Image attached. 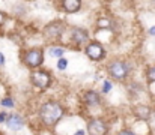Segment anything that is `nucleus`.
I'll return each mask as SVG.
<instances>
[{
	"label": "nucleus",
	"instance_id": "f257e3e1",
	"mask_svg": "<svg viewBox=\"0 0 155 135\" xmlns=\"http://www.w3.org/2000/svg\"><path fill=\"white\" fill-rule=\"evenodd\" d=\"M39 116H41V120L44 125L47 126H53L56 125L62 116H63V108L60 107V104L54 102V101H48L45 102L42 107H41V111H39Z\"/></svg>",
	"mask_w": 155,
	"mask_h": 135
},
{
	"label": "nucleus",
	"instance_id": "f03ea898",
	"mask_svg": "<svg viewBox=\"0 0 155 135\" xmlns=\"http://www.w3.org/2000/svg\"><path fill=\"white\" fill-rule=\"evenodd\" d=\"M108 74L114 78V80H125L130 74V65L127 62L122 60H114L108 65Z\"/></svg>",
	"mask_w": 155,
	"mask_h": 135
},
{
	"label": "nucleus",
	"instance_id": "7ed1b4c3",
	"mask_svg": "<svg viewBox=\"0 0 155 135\" xmlns=\"http://www.w3.org/2000/svg\"><path fill=\"white\" fill-rule=\"evenodd\" d=\"M44 62V53L39 48H32L24 54V63L29 68H38Z\"/></svg>",
	"mask_w": 155,
	"mask_h": 135
},
{
	"label": "nucleus",
	"instance_id": "20e7f679",
	"mask_svg": "<svg viewBox=\"0 0 155 135\" xmlns=\"http://www.w3.org/2000/svg\"><path fill=\"white\" fill-rule=\"evenodd\" d=\"M30 80H32V83H33L36 87H39V89H47V87L50 86V83H51V77H50V74L45 72V71H35V72H32Z\"/></svg>",
	"mask_w": 155,
	"mask_h": 135
},
{
	"label": "nucleus",
	"instance_id": "39448f33",
	"mask_svg": "<svg viewBox=\"0 0 155 135\" xmlns=\"http://www.w3.org/2000/svg\"><path fill=\"white\" fill-rule=\"evenodd\" d=\"M86 54L89 56L91 60L94 62H100L105 57V51H104L103 45L98 44V42H91V44L86 47Z\"/></svg>",
	"mask_w": 155,
	"mask_h": 135
},
{
	"label": "nucleus",
	"instance_id": "423d86ee",
	"mask_svg": "<svg viewBox=\"0 0 155 135\" xmlns=\"http://www.w3.org/2000/svg\"><path fill=\"white\" fill-rule=\"evenodd\" d=\"M63 30H65V24L62 21H53L51 24H48L44 29V35L48 39H56L63 33Z\"/></svg>",
	"mask_w": 155,
	"mask_h": 135
},
{
	"label": "nucleus",
	"instance_id": "0eeeda50",
	"mask_svg": "<svg viewBox=\"0 0 155 135\" xmlns=\"http://www.w3.org/2000/svg\"><path fill=\"white\" fill-rule=\"evenodd\" d=\"M87 134L89 135H105L107 134V125L100 119H92L87 123Z\"/></svg>",
	"mask_w": 155,
	"mask_h": 135
},
{
	"label": "nucleus",
	"instance_id": "6e6552de",
	"mask_svg": "<svg viewBox=\"0 0 155 135\" xmlns=\"http://www.w3.org/2000/svg\"><path fill=\"white\" fill-rule=\"evenodd\" d=\"M62 8L65 12L68 14H74V12H78L80 8H81V2L80 0H65L62 3Z\"/></svg>",
	"mask_w": 155,
	"mask_h": 135
},
{
	"label": "nucleus",
	"instance_id": "1a4fd4ad",
	"mask_svg": "<svg viewBox=\"0 0 155 135\" xmlns=\"http://www.w3.org/2000/svg\"><path fill=\"white\" fill-rule=\"evenodd\" d=\"M72 39L75 41V44H86L89 39V33L84 29H74L72 30Z\"/></svg>",
	"mask_w": 155,
	"mask_h": 135
},
{
	"label": "nucleus",
	"instance_id": "9d476101",
	"mask_svg": "<svg viewBox=\"0 0 155 135\" xmlns=\"http://www.w3.org/2000/svg\"><path fill=\"white\" fill-rule=\"evenodd\" d=\"M84 102H86L87 105H91V107H97V105L101 104V98H100V95H98L97 92L89 90V92H86V95H84Z\"/></svg>",
	"mask_w": 155,
	"mask_h": 135
},
{
	"label": "nucleus",
	"instance_id": "9b49d317",
	"mask_svg": "<svg viewBox=\"0 0 155 135\" xmlns=\"http://www.w3.org/2000/svg\"><path fill=\"white\" fill-rule=\"evenodd\" d=\"M8 126L14 131H18L23 128V119L18 116V114H12L8 117Z\"/></svg>",
	"mask_w": 155,
	"mask_h": 135
},
{
	"label": "nucleus",
	"instance_id": "f8f14e48",
	"mask_svg": "<svg viewBox=\"0 0 155 135\" xmlns=\"http://www.w3.org/2000/svg\"><path fill=\"white\" fill-rule=\"evenodd\" d=\"M134 113H136L139 117H142V119H148L149 114H151L149 108H148V107H143V105H139V107L134 110Z\"/></svg>",
	"mask_w": 155,
	"mask_h": 135
},
{
	"label": "nucleus",
	"instance_id": "ddd939ff",
	"mask_svg": "<svg viewBox=\"0 0 155 135\" xmlns=\"http://www.w3.org/2000/svg\"><path fill=\"white\" fill-rule=\"evenodd\" d=\"M146 77H148V80H149L151 83H155V66H151V68L148 69Z\"/></svg>",
	"mask_w": 155,
	"mask_h": 135
},
{
	"label": "nucleus",
	"instance_id": "4468645a",
	"mask_svg": "<svg viewBox=\"0 0 155 135\" xmlns=\"http://www.w3.org/2000/svg\"><path fill=\"white\" fill-rule=\"evenodd\" d=\"M66 66H68V62L65 60V59H59V62H57V68L59 69H66Z\"/></svg>",
	"mask_w": 155,
	"mask_h": 135
},
{
	"label": "nucleus",
	"instance_id": "2eb2a0df",
	"mask_svg": "<svg viewBox=\"0 0 155 135\" xmlns=\"http://www.w3.org/2000/svg\"><path fill=\"white\" fill-rule=\"evenodd\" d=\"M51 56L62 57V56H63V50H62V48H51Z\"/></svg>",
	"mask_w": 155,
	"mask_h": 135
},
{
	"label": "nucleus",
	"instance_id": "dca6fc26",
	"mask_svg": "<svg viewBox=\"0 0 155 135\" xmlns=\"http://www.w3.org/2000/svg\"><path fill=\"white\" fill-rule=\"evenodd\" d=\"M98 26H100V27H108V26H110V21H107L105 18L98 20Z\"/></svg>",
	"mask_w": 155,
	"mask_h": 135
},
{
	"label": "nucleus",
	"instance_id": "f3484780",
	"mask_svg": "<svg viewBox=\"0 0 155 135\" xmlns=\"http://www.w3.org/2000/svg\"><path fill=\"white\" fill-rule=\"evenodd\" d=\"M2 105H5V107H12L14 104H12V99H11V98H6V99L2 101Z\"/></svg>",
	"mask_w": 155,
	"mask_h": 135
},
{
	"label": "nucleus",
	"instance_id": "a211bd4d",
	"mask_svg": "<svg viewBox=\"0 0 155 135\" xmlns=\"http://www.w3.org/2000/svg\"><path fill=\"white\" fill-rule=\"evenodd\" d=\"M110 89H111V84H110L108 81H105V83H104V89H103V92H108Z\"/></svg>",
	"mask_w": 155,
	"mask_h": 135
},
{
	"label": "nucleus",
	"instance_id": "6ab92c4d",
	"mask_svg": "<svg viewBox=\"0 0 155 135\" xmlns=\"http://www.w3.org/2000/svg\"><path fill=\"white\" fill-rule=\"evenodd\" d=\"M117 135H136L134 132H130V131H120Z\"/></svg>",
	"mask_w": 155,
	"mask_h": 135
},
{
	"label": "nucleus",
	"instance_id": "aec40b11",
	"mask_svg": "<svg viewBox=\"0 0 155 135\" xmlns=\"http://www.w3.org/2000/svg\"><path fill=\"white\" fill-rule=\"evenodd\" d=\"M6 116H8V114H6V113H0V123H2V122H5V120H6Z\"/></svg>",
	"mask_w": 155,
	"mask_h": 135
},
{
	"label": "nucleus",
	"instance_id": "412c9836",
	"mask_svg": "<svg viewBox=\"0 0 155 135\" xmlns=\"http://www.w3.org/2000/svg\"><path fill=\"white\" fill-rule=\"evenodd\" d=\"M3 65H5V56L0 53V66H3Z\"/></svg>",
	"mask_w": 155,
	"mask_h": 135
},
{
	"label": "nucleus",
	"instance_id": "4be33fe9",
	"mask_svg": "<svg viewBox=\"0 0 155 135\" xmlns=\"http://www.w3.org/2000/svg\"><path fill=\"white\" fill-rule=\"evenodd\" d=\"M3 21H5V15L0 12V24H3Z\"/></svg>",
	"mask_w": 155,
	"mask_h": 135
},
{
	"label": "nucleus",
	"instance_id": "5701e85b",
	"mask_svg": "<svg viewBox=\"0 0 155 135\" xmlns=\"http://www.w3.org/2000/svg\"><path fill=\"white\" fill-rule=\"evenodd\" d=\"M149 35H155V27H151V29H149Z\"/></svg>",
	"mask_w": 155,
	"mask_h": 135
},
{
	"label": "nucleus",
	"instance_id": "b1692460",
	"mask_svg": "<svg viewBox=\"0 0 155 135\" xmlns=\"http://www.w3.org/2000/svg\"><path fill=\"white\" fill-rule=\"evenodd\" d=\"M74 135H84V132H83V131H78L77 134H74Z\"/></svg>",
	"mask_w": 155,
	"mask_h": 135
}]
</instances>
